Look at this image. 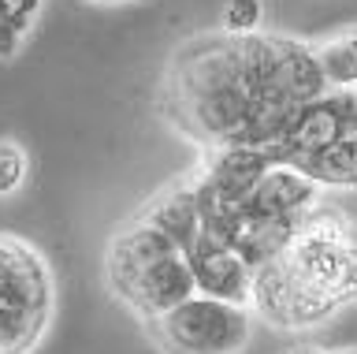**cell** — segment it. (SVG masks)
Listing matches in <instances>:
<instances>
[{
  "label": "cell",
  "instance_id": "10",
  "mask_svg": "<svg viewBox=\"0 0 357 354\" xmlns=\"http://www.w3.org/2000/svg\"><path fill=\"white\" fill-rule=\"evenodd\" d=\"M261 23H264L261 0H227L223 12H220V34H227V38L261 34Z\"/></svg>",
  "mask_w": 357,
  "mask_h": 354
},
{
  "label": "cell",
  "instance_id": "11",
  "mask_svg": "<svg viewBox=\"0 0 357 354\" xmlns=\"http://www.w3.org/2000/svg\"><path fill=\"white\" fill-rule=\"evenodd\" d=\"M30 175V157L15 138H0V198H11L22 191Z\"/></svg>",
  "mask_w": 357,
  "mask_h": 354
},
{
  "label": "cell",
  "instance_id": "6",
  "mask_svg": "<svg viewBox=\"0 0 357 354\" xmlns=\"http://www.w3.org/2000/svg\"><path fill=\"white\" fill-rule=\"evenodd\" d=\"M183 258L194 276V291L220 298V302H234V306H250V283H253V269L245 265L231 246H223L212 235H201L183 250Z\"/></svg>",
  "mask_w": 357,
  "mask_h": 354
},
{
  "label": "cell",
  "instance_id": "13",
  "mask_svg": "<svg viewBox=\"0 0 357 354\" xmlns=\"http://www.w3.org/2000/svg\"><path fill=\"white\" fill-rule=\"evenodd\" d=\"M4 4L15 8V12H19L22 19H30V23H33V19H38V12H41V0H4Z\"/></svg>",
  "mask_w": 357,
  "mask_h": 354
},
{
  "label": "cell",
  "instance_id": "12",
  "mask_svg": "<svg viewBox=\"0 0 357 354\" xmlns=\"http://www.w3.org/2000/svg\"><path fill=\"white\" fill-rule=\"evenodd\" d=\"M26 34H30V19H22L15 8H8L0 0V57H15Z\"/></svg>",
  "mask_w": 357,
  "mask_h": 354
},
{
  "label": "cell",
  "instance_id": "1",
  "mask_svg": "<svg viewBox=\"0 0 357 354\" xmlns=\"http://www.w3.org/2000/svg\"><path fill=\"white\" fill-rule=\"evenodd\" d=\"M328 94L309 41L287 34H201L178 45L167 68L164 112L194 146L268 149L301 105Z\"/></svg>",
  "mask_w": 357,
  "mask_h": 354
},
{
  "label": "cell",
  "instance_id": "2",
  "mask_svg": "<svg viewBox=\"0 0 357 354\" xmlns=\"http://www.w3.org/2000/svg\"><path fill=\"white\" fill-rule=\"evenodd\" d=\"M350 306H357V220L320 202L283 250L253 269L250 314L275 332H309Z\"/></svg>",
  "mask_w": 357,
  "mask_h": 354
},
{
  "label": "cell",
  "instance_id": "15",
  "mask_svg": "<svg viewBox=\"0 0 357 354\" xmlns=\"http://www.w3.org/2000/svg\"><path fill=\"white\" fill-rule=\"evenodd\" d=\"M328 354H357V347H331Z\"/></svg>",
  "mask_w": 357,
  "mask_h": 354
},
{
  "label": "cell",
  "instance_id": "14",
  "mask_svg": "<svg viewBox=\"0 0 357 354\" xmlns=\"http://www.w3.org/2000/svg\"><path fill=\"white\" fill-rule=\"evenodd\" d=\"M290 354H328V347H298V351H290Z\"/></svg>",
  "mask_w": 357,
  "mask_h": 354
},
{
  "label": "cell",
  "instance_id": "5",
  "mask_svg": "<svg viewBox=\"0 0 357 354\" xmlns=\"http://www.w3.org/2000/svg\"><path fill=\"white\" fill-rule=\"evenodd\" d=\"M257 320L250 306L190 295L167 314L145 320L142 332L160 354H242L253 339Z\"/></svg>",
  "mask_w": 357,
  "mask_h": 354
},
{
  "label": "cell",
  "instance_id": "9",
  "mask_svg": "<svg viewBox=\"0 0 357 354\" xmlns=\"http://www.w3.org/2000/svg\"><path fill=\"white\" fill-rule=\"evenodd\" d=\"M309 49L328 90L357 94V23L324 34L320 41H309Z\"/></svg>",
  "mask_w": 357,
  "mask_h": 354
},
{
  "label": "cell",
  "instance_id": "8",
  "mask_svg": "<svg viewBox=\"0 0 357 354\" xmlns=\"http://www.w3.org/2000/svg\"><path fill=\"white\" fill-rule=\"evenodd\" d=\"M279 168L298 172L320 194L324 191H357V131L317 153H305V157H294L290 164H279Z\"/></svg>",
  "mask_w": 357,
  "mask_h": 354
},
{
  "label": "cell",
  "instance_id": "3",
  "mask_svg": "<svg viewBox=\"0 0 357 354\" xmlns=\"http://www.w3.org/2000/svg\"><path fill=\"white\" fill-rule=\"evenodd\" d=\"M105 283L138 325L197 295L183 250L138 216L112 231L105 246Z\"/></svg>",
  "mask_w": 357,
  "mask_h": 354
},
{
  "label": "cell",
  "instance_id": "4",
  "mask_svg": "<svg viewBox=\"0 0 357 354\" xmlns=\"http://www.w3.org/2000/svg\"><path fill=\"white\" fill-rule=\"evenodd\" d=\"M56 280L30 239L0 231V354H33L49 336Z\"/></svg>",
  "mask_w": 357,
  "mask_h": 354
},
{
  "label": "cell",
  "instance_id": "16",
  "mask_svg": "<svg viewBox=\"0 0 357 354\" xmlns=\"http://www.w3.org/2000/svg\"><path fill=\"white\" fill-rule=\"evenodd\" d=\"M93 4H123V0H93Z\"/></svg>",
  "mask_w": 357,
  "mask_h": 354
},
{
  "label": "cell",
  "instance_id": "7",
  "mask_svg": "<svg viewBox=\"0 0 357 354\" xmlns=\"http://www.w3.org/2000/svg\"><path fill=\"white\" fill-rule=\"evenodd\" d=\"M134 216L145 220V224H153L156 231H164V235L172 239L178 250H186L190 242L201 235V216H197V198H194V175H183V179L160 186V191H156Z\"/></svg>",
  "mask_w": 357,
  "mask_h": 354
}]
</instances>
